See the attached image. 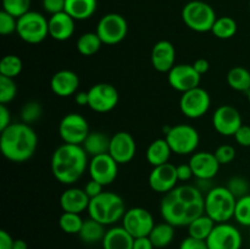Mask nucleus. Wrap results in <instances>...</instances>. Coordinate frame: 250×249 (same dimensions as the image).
Here are the masks:
<instances>
[{
  "mask_svg": "<svg viewBox=\"0 0 250 249\" xmlns=\"http://www.w3.org/2000/svg\"><path fill=\"white\" fill-rule=\"evenodd\" d=\"M160 212L164 221L172 226H188L197 217L205 214L204 193L195 186H177L164 195Z\"/></svg>",
  "mask_w": 250,
  "mask_h": 249,
  "instance_id": "f257e3e1",
  "label": "nucleus"
},
{
  "mask_svg": "<svg viewBox=\"0 0 250 249\" xmlns=\"http://www.w3.org/2000/svg\"><path fill=\"white\" fill-rule=\"evenodd\" d=\"M0 132V150L7 160L24 163L34 155L38 137L29 124L16 122Z\"/></svg>",
  "mask_w": 250,
  "mask_h": 249,
  "instance_id": "f03ea898",
  "label": "nucleus"
},
{
  "mask_svg": "<svg viewBox=\"0 0 250 249\" xmlns=\"http://www.w3.org/2000/svg\"><path fill=\"white\" fill-rule=\"evenodd\" d=\"M88 154L82 145L63 143L51 156V172L62 185L77 182L88 168Z\"/></svg>",
  "mask_w": 250,
  "mask_h": 249,
  "instance_id": "7ed1b4c3",
  "label": "nucleus"
},
{
  "mask_svg": "<svg viewBox=\"0 0 250 249\" xmlns=\"http://www.w3.org/2000/svg\"><path fill=\"white\" fill-rule=\"evenodd\" d=\"M124 199L114 192H103L98 197L90 199L88 212L89 217L103 225H114L122 220L126 212Z\"/></svg>",
  "mask_w": 250,
  "mask_h": 249,
  "instance_id": "20e7f679",
  "label": "nucleus"
},
{
  "mask_svg": "<svg viewBox=\"0 0 250 249\" xmlns=\"http://www.w3.org/2000/svg\"><path fill=\"white\" fill-rule=\"evenodd\" d=\"M237 198L227 187H212L205 194V214L216 224L229 222L234 217Z\"/></svg>",
  "mask_w": 250,
  "mask_h": 249,
  "instance_id": "39448f33",
  "label": "nucleus"
},
{
  "mask_svg": "<svg viewBox=\"0 0 250 249\" xmlns=\"http://www.w3.org/2000/svg\"><path fill=\"white\" fill-rule=\"evenodd\" d=\"M183 22L189 29L199 33L211 32L216 21V12L211 5L202 0H192L187 2L182 9Z\"/></svg>",
  "mask_w": 250,
  "mask_h": 249,
  "instance_id": "423d86ee",
  "label": "nucleus"
},
{
  "mask_svg": "<svg viewBox=\"0 0 250 249\" xmlns=\"http://www.w3.org/2000/svg\"><path fill=\"white\" fill-rule=\"evenodd\" d=\"M165 139L172 153L178 155L194 154L199 145L200 137L197 129L190 124H180L166 129Z\"/></svg>",
  "mask_w": 250,
  "mask_h": 249,
  "instance_id": "0eeeda50",
  "label": "nucleus"
},
{
  "mask_svg": "<svg viewBox=\"0 0 250 249\" xmlns=\"http://www.w3.org/2000/svg\"><path fill=\"white\" fill-rule=\"evenodd\" d=\"M20 38L28 44H39L49 36V20L37 11H28L17 19Z\"/></svg>",
  "mask_w": 250,
  "mask_h": 249,
  "instance_id": "6e6552de",
  "label": "nucleus"
},
{
  "mask_svg": "<svg viewBox=\"0 0 250 249\" xmlns=\"http://www.w3.org/2000/svg\"><path fill=\"white\" fill-rule=\"evenodd\" d=\"M103 44L115 45L124 41L128 33V23L122 15L106 14L99 20L95 29Z\"/></svg>",
  "mask_w": 250,
  "mask_h": 249,
  "instance_id": "1a4fd4ad",
  "label": "nucleus"
},
{
  "mask_svg": "<svg viewBox=\"0 0 250 249\" xmlns=\"http://www.w3.org/2000/svg\"><path fill=\"white\" fill-rule=\"evenodd\" d=\"M89 133L88 121L82 115L76 112L65 115L59 124V134L63 143L82 145Z\"/></svg>",
  "mask_w": 250,
  "mask_h": 249,
  "instance_id": "9d476101",
  "label": "nucleus"
},
{
  "mask_svg": "<svg viewBox=\"0 0 250 249\" xmlns=\"http://www.w3.org/2000/svg\"><path fill=\"white\" fill-rule=\"evenodd\" d=\"M211 99L204 88L197 87L188 92L182 93L180 99V109L182 114L188 119H199L203 117L210 109Z\"/></svg>",
  "mask_w": 250,
  "mask_h": 249,
  "instance_id": "9b49d317",
  "label": "nucleus"
},
{
  "mask_svg": "<svg viewBox=\"0 0 250 249\" xmlns=\"http://www.w3.org/2000/svg\"><path fill=\"white\" fill-rule=\"evenodd\" d=\"M89 104L88 106L95 112H109L119 104V90L110 83H97L88 90Z\"/></svg>",
  "mask_w": 250,
  "mask_h": 249,
  "instance_id": "f8f14e48",
  "label": "nucleus"
},
{
  "mask_svg": "<svg viewBox=\"0 0 250 249\" xmlns=\"http://www.w3.org/2000/svg\"><path fill=\"white\" fill-rule=\"evenodd\" d=\"M122 226L134 237H146L150 234L151 229L155 226L153 215L144 208H131L125 212L122 217Z\"/></svg>",
  "mask_w": 250,
  "mask_h": 249,
  "instance_id": "ddd939ff",
  "label": "nucleus"
},
{
  "mask_svg": "<svg viewBox=\"0 0 250 249\" xmlns=\"http://www.w3.org/2000/svg\"><path fill=\"white\" fill-rule=\"evenodd\" d=\"M242 242L243 238L239 229L229 222L215 225L207 239L209 249H241Z\"/></svg>",
  "mask_w": 250,
  "mask_h": 249,
  "instance_id": "4468645a",
  "label": "nucleus"
},
{
  "mask_svg": "<svg viewBox=\"0 0 250 249\" xmlns=\"http://www.w3.org/2000/svg\"><path fill=\"white\" fill-rule=\"evenodd\" d=\"M90 178L103 186H109L116 180L119 173V164L110 154L93 156L88 165Z\"/></svg>",
  "mask_w": 250,
  "mask_h": 249,
  "instance_id": "2eb2a0df",
  "label": "nucleus"
},
{
  "mask_svg": "<svg viewBox=\"0 0 250 249\" xmlns=\"http://www.w3.org/2000/svg\"><path fill=\"white\" fill-rule=\"evenodd\" d=\"M242 124L241 112L232 105H221L212 115V126L221 136H234Z\"/></svg>",
  "mask_w": 250,
  "mask_h": 249,
  "instance_id": "dca6fc26",
  "label": "nucleus"
},
{
  "mask_svg": "<svg viewBox=\"0 0 250 249\" xmlns=\"http://www.w3.org/2000/svg\"><path fill=\"white\" fill-rule=\"evenodd\" d=\"M167 80L173 89L181 93L199 87L202 75L197 72L194 66L189 63H178L167 73Z\"/></svg>",
  "mask_w": 250,
  "mask_h": 249,
  "instance_id": "f3484780",
  "label": "nucleus"
},
{
  "mask_svg": "<svg viewBox=\"0 0 250 249\" xmlns=\"http://www.w3.org/2000/svg\"><path fill=\"white\" fill-rule=\"evenodd\" d=\"M177 170L176 166L170 163L155 166L149 175V186L156 193L166 194L171 192L177 187Z\"/></svg>",
  "mask_w": 250,
  "mask_h": 249,
  "instance_id": "a211bd4d",
  "label": "nucleus"
},
{
  "mask_svg": "<svg viewBox=\"0 0 250 249\" xmlns=\"http://www.w3.org/2000/svg\"><path fill=\"white\" fill-rule=\"evenodd\" d=\"M136 141L128 132H117L111 136L109 154L117 164H128L136 155Z\"/></svg>",
  "mask_w": 250,
  "mask_h": 249,
  "instance_id": "6ab92c4d",
  "label": "nucleus"
},
{
  "mask_svg": "<svg viewBox=\"0 0 250 249\" xmlns=\"http://www.w3.org/2000/svg\"><path fill=\"white\" fill-rule=\"evenodd\" d=\"M189 165L193 175L198 180H212L220 170V163L214 153L210 151H198L189 159Z\"/></svg>",
  "mask_w": 250,
  "mask_h": 249,
  "instance_id": "aec40b11",
  "label": "nucleus"
},
{
  "mask_svg": "<svg viewBox=\"0 0 250 249\" xmlns=\"http://www.w3.org/2000/svg\"><path fill=\"white\" fill-rule=\"evenodd\" d=\"M176 49L168 41H160L151 49V65L158 72H170L176 65Z\"/></svg>",
  "mask_w": 250,
  "mask_h": 249,
  "instance_id": "412c9836",
  "label": "nucleus"
},
{
  "mask_svg": "<svg viewBox=\"0 0 250 249\" xmlns=\"http://www.w3.org/2000/svg\"><path fill=\"white\" fill-rule=\"evenodd\" d=\"M80 87V77L71 70H60L50 80V88L55 95L67 98L75 95Z\"/></svg>",
  "mask_w": 250,
  "mask_h": 249,
  "instance_id": "4be33fe9",
  "label": "nucleus"
},
{
  "mask_svg": "<svg viewBox=\"0 0 250 249\" xmlns=\"http://www.w3.org/2000/svg\"><path fill=\"white\" fill-rule=\"evenodd\" d=\"M75 19L62 11L49 17V36L58 42H65L75 33Z\"/></svg>",
  "mask_w": 250,
  "mask_h": 249,
  "instance_id": "5701e85b",
  "label": "nucleus"
},
{
  "mask_svg": "<svg viewBox=\"0 0 250 249\" xmlns=\"http://www.w3.org/2000/svg\"><path fill=\"white\" fill-rule=\"evenodd\" d=\"M90 198L88 197L84 189L81 188L71 187L63 190L60 197L61 209L65 212H75V214H81L84 210H88L89 207Z\"/></svg>",
  "mask_w": 250,
  "mask_h": 249,
  "instance_id": "b1692460",
  "label": "nucleus"
},
{
  "mask_svg": "<svg viewBox=\"0 0 250 249\" xmlns=\"http://www.w3.org/2000/svg\"><path fill=\"white\" fill-rule=\"evenodd\" d=\"M134 237L124 226L111 227L103 239V249H133Z\"/></svg>",
  "mask_w": 250,
  "mask_h": 249,
  "instance_id": "393cba45",
  "label": "nucleus"
},
{
  "mask_svg": "<svg viewBox=\"0 0 250 249\" xmlns=\"http://www.w3.org/2000/svg\"><path fill=\"white\" fill-rule=\"evenodd\" d=\"M98 0H66L65 12L76 21H84L95 14Z\"/></svg>",
  "mask_w": 250,
  "mask_h": 249,
  "instance_id": "a878e982",
  "label": "nucleus"
},
{
  "mask_svg": "<svg viewBox=\"0 0 250 249\" xmlns=\"http://www.w3.org/2000/svg\"><path fill=\"white\" fill-rule=\"evenodd\" d=\"M172 150L165 138H158L151 142L146 148V158L153 167L168 163Z\"/></svg>",
  "mask_w": 250,
  "mask_h": 249,
  "instance_id": "bb28decb",
  "label": "nucleus"
},
{
  "mask_svg": "<svg viewBox=\"0 0 250 249\" xmlns=\"http://www.w3.org/2000/svg\"><path fill=\"white\" fill-rule=\"evenodd\" d=\"M110 142H111V137L107 136L106 133L94 131L88 134L82 146L85 153L93 158V156L102 155V154H109Z\"/></svg>",
  "mask_w": 250,
  "mask_h": 249,
  "instance_id": "cd10ccee",
  "label": "nucleus"
},
{
  "mask_svg": "<svg viewBox=\"0 0 250 249\" xmlns=\"http://www.w3.org/2000/svg\"><path fill=\"white\" fill-rule=\"evenodd\" d=\"M105 233H106V231H105V225L100 224L97 220L89 217V219L83 221V226L81 228L78 236H80V238L84 243L94 244L97 242H103Z\"/></svg>",
  "mask_w": 250,
  "mask_h": 249,
  "instance_id": "c85d7f7f",
  "label": "nucleus"
},
{
  "mask_svg": "<svg viewBox=\"0 0 250 249\" xmlns=\"http://www.w3.org/2000/svg\"><path fill=\"white\" fill-rule=\"evenodd\" d=\"M148 237L153 242L155 248H165L175 238V226L168 222L156 224Z\"/></svg>",
  "mask_w": 250,
  "mask_h": 249,
  "instance_id": "c756f323",
  "label": "nucleus"
},
{
  "mask_svg": "<svg viewBox=\"0 0 250 249\" xmlns=\"http://www.w3.org/2000/svg\"><path fill=\"white\" fill-rule=\"evenodd\" d=\"M215 225H216V222L211 217L208 216L207 214H203L202 216L197 217L194 221L188 225V233H189L190 237L207 241L208 237L210 236V233L214 229Z\"/></svg>",
  "mask_w": 250,
  "mask_h": 249,
  "instance_id": "7c9ffc66",
  "label": "nucleus"
},
{
  "mask_svg": "<svg viewBox=\"0 0 250 249\" xmlns=\"http://www.w3.org/2000/svg\"><path fill=\"white\" fill-rule=\"evenodd\" d=\"M227 83L237 92L248 93L250 89V72L242 66H236L227 73Z\"/></svg>",
  "mask_w": 250,
  "mask_h": 249,
  "instance_id": "2f4dec72",
  "label": "nucleus"
},
{
  "mask_svg": "<svg viewBox=\"0 0 250 249\" xmlns=\"http://www.w3.org/2000/svg\"><path fill=\"white\" fill-rule=\"evenodd\" d=\"M102 44L103 42L97 34V32H87V33H83L82 36H80L76 46H77L78 53L82 54L83 56H92L100 50Z\"/></svg>",
  "mask_w": 250,
  "mask_h": 249,
  "instance_id": "473e14b6",
  "label": "nucleus"
},
{
  "mask_svg": "<svg viewBox=\"0 0 250 249\" xmlns=\"http://www.w3.org/2000/svg\"><path fill=\"white\" fill-rule=\"evenodd\" d=\"M212 34L219 39H229L237 33V22L229 16L217 17L211 29Z\"/></svg>",
  "mask_w": 250,
  "mask_h": 249,
  "instance_id": "72a5a7b5",
  "label": "nucleus"
},
{
  "mask_svg": "<svg viewBox=\"0 0 250 249\" xmlns=\"http://www.w3.org/2000/svg\"><path fill=\"white\" fill-rule=\"evenodd\" d=\"M23 63L17 55H6L0 61V76L15 78L22 72Z\"/></svg>",
  "mask_w": 250,
  "mask_h": 249,
  "instance_id": "f704fd0d",
  "label": "nucleus"
},
{
  "mask_svg": "<svg viewBox=\"0 0 250 249\" xmlns=\"http://www.w3.org/2000/svg\"><path fill=\"white\" fill-rule=\"evenodd\" d=\"M84 220L81 217L80 214L75 212H62L59 219V226L65 233L67 234H78L83 226Z\"/></svg>",
  "mask_w": 250,
  "mask_h": 249,
  "instance_id": "c9c22d12",
  "label": "nucleus"
},
{
  "mask_svg": "<svg viewBox=\"0 0 250 249\" xmlns=\"http://www.w3.org/2000/svg\"><path fill=\"white\" fill-rule=\"evenodd\" d=\"M234 219L242 226L250 227V194L237 199Z\"/></svg>",
  "mask_w": 250,
  "mask_h": 249,
  "instance_id": "e433bc0d",
  "label": "nucleus"
},
{
  "mask_svg": "<svg viewBox=\"0 0 250 249\" xmlns=\"http://www.w3.org/2000/svg\"><path fill=\"white\" fill-rule=\"evenodd\" d=\"M31 7V0H2V10L7 14L20 19L27 14Z\"/></svg>",
  "mask_w": 250,
  "mask_h": 249,
  "instance_id": "4c0bfd02",
  "label": "nucleus"
},
{
  "mask_svg": "<svg viewBox=\"0 0 250 249\" xmlns=\"http://www.w3.org/2000/svg\"><path fill=\"white\" fill-rule=\"evenodd\" d=\"M42 114H43V109H42L41 103L34 102V100L26 103L21 109L22 122L27 124H33L41 119Z\"/></svg>",
  "mask_w": 250,
  "mask_h": 249,
  "instance_id": "58836bf2",
  "label": "nucleus"
},
{
  "mask_svg": "<svg viewBox=\"0 0 250 249\" xmlns=\"http://www.w3.org/2000/svg\"><path fill=\"white\" fill-rule=\"evenodd\" d=\"M17 94L16 83L14 78L0 76V104H5L12 102Z\"/></svg>",
  "mask_w": 250,
  "mask_h": 249,
  "instance_id": "ea45409f",
  "label": "nucleus"
},
{
  "mask_svg": "<svg viewBox=\"0 0 250 249\" xmlns=\"http://www.w3.org/2000/svg\"><path fill=\"white\" fill-rule=\"evenodd\" d=\"M229 188V192L239 199V198L244 197V195L249 194V189H250V185L248 182V180L242 176H233V177L229 178V185L226 186Z\"/></svg>",
  "mask_w": 250,
  "mask_h": 249,
  "instance_id": "a19ab883",
  "label": "nucleus"
},
{
  "mask_svg": "<svg viewBox=\"0 0 250 249\" xmlns=\"http://www.w3.org/2000/svg\"><path fill=\"white\" fill-rule=\"evenodd\" d=\"M17 31V19L12 15L1 10L0 12V33L2 36H9Z\"/></svg>",
  "mask_w": 250,
  "mask_h": 249,
  "instance_id": "79ce46f5",
  "label": "nucleus"
},
{
  "mask_svg": "<svg viewBox=\"0 0 250 249\" xmlns=\"http://www.w3.org/2000/svg\"><path fill=\"white\" fill-rule=\"evenodd\" d=\"M214 154L220 165H227V164L232 163L236 158V149L229 144H222V145L217 146Z\"/></svg>",
  "mask_w": 250,
  "mask_h": 249,
  "instance_id": "37998d69",
  "label": "nucleus"
},
{
  "mask_svg": "<svg viewBox=\"0 0 250 249\" xmlns=\"http://www.w3.org/2000/svg\"><path fill=\"white\" fill-rule=\"evenodd\" d=\"M233 137L239 145L244 146V148H249L250 146V126H248V124H242Z\"/></svg>",
  "mask_w": 250,
  "mask_h": 249,
  "instance_id": "c03bdc74",
  "label": "nucleus"
},
{
  "mask_svg": "<svg viewBox=\"0 0 250 249\" xmlns=\"http://www.w3.org/2000/svg\"><path fill=\"white\" fill-rule=\"evenodd\" d=\"M66 0H43V9L51 15L65 11Z\"/></svg>",
  "mask_w": 250,
  "mask_h": 249,
  "instance_id": "a18cd8bd",
  "label": "nucleus"
},
{
  "mask_svg": "<svg viewBox=\"0 0 250 249\" xmlns=\"http://www.w3.org/2000/svg\"><path fill=\"white\" fill-rule=\"evenodd\" d=\"M180 249H209L207 241L188 236L180 244Z\"/></svg>",
  "mask_w": 250,
  "mask_h": 249,
  "instance_id": "49530a36",
  "label": "nucleus"
},
{
  "mask_svg": "<svg viewBox=\"0 0 250 249\" xmlns=\"http://www.w3.org/2000/svg\"><path fill=\"white\" fill-rule=\"evenodd\" d=\"M103 187H104V186L100 185L99 182H97V181H94L90 178V181H88L87 185L84 186V188H83V189H84V192L87 193L88 197H89L90 199H93V198L98 197L100 193L104 192V190H103Z\"/></svg>",
  "mask_w": 250,
  "mask_h": 249,
  "instance_id": "de8ad7c7",
  "label": "nucleus"
},
{
  "mask_svg": "<svg viewBox=\"0 0 250 249\" xmlns=\"http://www.w3.org/2000/svg\"><path fill=\"white\" fill-rule=\"evenodd\" d=\"M176 170H177L178 181H182V182H185V181H189L190 178L194 176L193 175V170L192 167H190L189 163L181 164V165L176 166Z\"/></svg>",
  "mask_w": 250,
  "mask_h": 249,
  "instance_id": "09e8293b",
  "label": "nucleus"
},
{
  "mask_svg": "<svg viewBox=\"0 0 250 249\" xmlns=\"http://www.w3.org/2000/svg\"><path fill=\"white\" fill-rule=\"evenodd\" d=\"M11 124V114L10 110L7 109L6 105H0V131L5 129Z\"/></svg>",
  "mask_w": 250,
  "mask_h": 249,
  "instance_id": "8fccbe9b",
  "label": "nucleus"
},
{
  "mask_svg": "<svg viewBox=\"0 0 250 249\" xmlns=\"http://www.w3.org/2000/svg\"><path fill=\"white\" fill-rule=\"evenodd\" d=\"M14 242L11 234L5 229L0 231V249H14Z\"/></svg>",
  "mask_w": 250,
  "mask_h": 249,
  "instance_id": "3c124183",
  "label": "nucleus"
},
{
  "mask_svg": "<svg viewBox=\"0 0 250 249\" xmlns=\"http://www.w3.org/2000/svg\"><path fill=\"white\" fill-rule=\"evenodd\" d=\"M153 242L150 241L148 236L146 237H139V238H134L133 249H154Z\"/></svg>",
  "mask_w": 250,
  "mask_h": 249,
  "instance_id": "603ef678",
  "label": "nucleus"
},
{
  "mask_svg": "<svg viewBox=\"0 0 250 249\" xmlns=\"http://www.w3.org/2000/svg\"><path fill=\"white\" fill-rule=\"evenodd\" d=\"M192 65L194 66V68L197 70V72L202 76L205 75V73H207L210 68L209 61H208L207 59H203V58L197 59V60H195Z\"/></svg>",
  "mask_w": 250,
  "mask_h": 249,
  "instance_id": "864d4df0",
  "label": "nucleus"
},
{
  "mask_svg": "<svg viewBox=\"0 0 250 249\" xmlns=\"http://www.w3.org/2000/svg\"><path fill=\"white\" fill-rule=\"evenodd\" d=\"M75 102L80 106H87L89 104V95L88 92H77L75 94Z\"/></svg>",
  "mask_w": 250,
  "mask_h": 249,
  "instance_id": "5fc2aeb1",
  "label": "nucleus"
},
{
  "mask_svg": "<svg viewBox=\"0 0 250 249\" xmlns=\"http://www.w3.org/2000/svg\"><path fill=\"white\" fill-rule=\"evenodd\" d=\"M14 249H28V244L23 239H15Z\"/></svg>",
  "mask_w": 250,
  "mask_h": 249,
  "instance_id": "6e6d98bb",
  "label": "nucleus"
},
{
  "mask_svg": "<svg viewBox=\"0 0 250 249\" xmlns=\"http://www.w3.org/2000/svg\"><path fill=\"white\" fill-rule=\"evenodd\" d=\"M247 94H248V102H249V104H250V89H249V92L247 93Z\"/></svg>",
  "mask_w": 250,
  "mask_h": 249,
  "instance_id": "4d7b16f0",
  "label": "nucleus"
},
{
  "mask_svg": "<svg viewBox=\"0 0 250 249\" xmlns=\"http://www.w3.org/2000/svg\"><path fill=\"white\" fill-rule=\"evenodd\" d=\"M249 236H250V227H249Z\"/></svg>",
  "mask_w": 250,
  "mask_h": 249,
  "instance_id": "13d9d810",
  "label": "nucleus"
},
{
  "mask_svg": "<svg viewBox=\"0 0 250 249\" xmlns=\"http://www.w3.org/2000/svg\"><path fill=\"white\" fill-rule=\"evenodd\" d=\"M249 9H250V1H249Z\"/></svg>",
  "mask_w": 250,
  "mask_h": 249,
  "instance_id": "bf43d9fd",
  "label": "nucleus"
}]
</instances>
